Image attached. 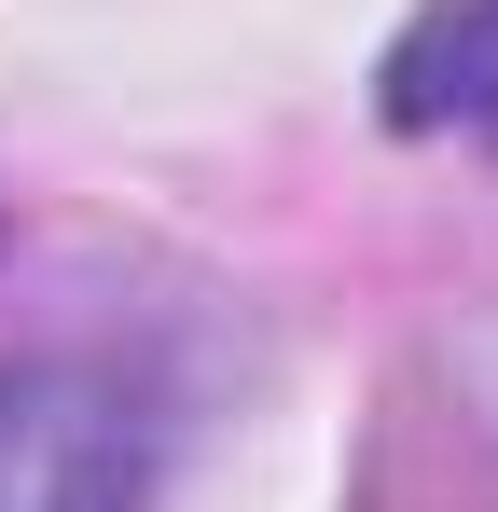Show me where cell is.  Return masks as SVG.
I'll return each mask as SVG.
<instances>
[{"mask_svg": "<svg viewBox=\"0 0 498 512\" xmlns=\"http://www.w3.org/2000/svg\"><path fill=\"white\" fill-rule=\"evenodd\" d=\"M388 125H498V0H429L388 56Z\"/></svg>", "mask_w": 498, "mask_h": 512, "instance_id": "2", "label": "cell"}, {"mask_svg": "<svg viewBox=\"0 0 498 512\" xmlns=\"http://www.w3.org/2000/svg\"><path fill=\"white\" fill-rule=\"evenodd\" d=\"M166 485V402L153 374L42 346L0 374V512H153Z\"/></svg>", "mask_w": 498, "mask_h": 512, "instance_id": "1", "label": "cell"}]
</instances>
